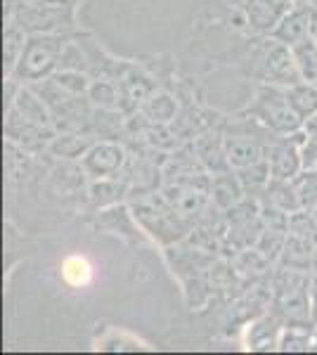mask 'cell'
<instances>
[{"instance_id": "cell-1", "label": "cell", "mask_w": 317, "mask_h": 355, "mask_svg": "<svg viewBox=\"0 0 317 355\" xmlns=\"http://www.w3.org/2000/svg\"><path fill=\"white\" fill-rule=\"evenodd\" d=\"M128 206L135 216V220L140 223V227L149 237H154L164 246L178 244L182 239H187V234L192 232V223L182 218L171 202L166 199V194L159 190H145L135 192L128 197Z\"/></svg>"}, {"instance_id": "cell-2", "label": "cell", "mask_w": 317, "mask_h": 355, "mask_svg": "<svg viewBox=\"0 0 317 355\" xmlns=\"http://www.w3.org/2000/svg\"><path fill=\"white\" fill-rule=\"evenodd\" d=\"M310 277L308 272L289 270V268L282 266L270 275V279H273V303H270V308L284 327L310 329L315 324L313 306H310Z\"/></svg>"}, {"instance_id": "cell-3", "label": "cell", "mask_w": 317, "mask_h": 355, "mask_svg": "<svg viewBox=\"0 0 317 355\" xmlns=\"http://www.w3.org/2000/svg\"><path fill=\"white\" fill-rule=\"evenodd\" d=\"M251 73L261 83H273L289 88L303 81L301 71L293 60L291 45L277 41L275 36L253 41L251 45Z\"/></svg>"}, {"instance_id": "cell-4", "label": "cell", "mask_w": 317, "mask_h": 355, "mask_svg": "<svg viewBox=\"0 0 317 355\" xmlns=\"http://www.w3.org/2000/svg\"><path fill=\"white\" fill-rule=\"evenodd\" d=\"M241 116H251L258 123H263L275 135H291L303 128V119L291 110L286 88L273 83H261L253 95V100L246 105Z\"/></svg>"}, {"instance_id": "cell-5", "label": "cell", "mask_w": 317, "mask_h": 355, "mask_svg": "<svg viewBox=\"0 0 317 355\" xmlns=\"http://www.w3.org/2000/svg\"><path fill=\"white\" fill-rule=\"evenodd\" d=\"M67 41V33H28L24 55H22L19 64H17L10 78H15L22 85H28L53 76L57 67H60V57Z\"/></svg>"}, {"instance_id": "cell-6", "label": "cell", "mask_w": 317, "mask_h": 355, "mask_svg": "<svg viewBox=\"0 0 317 355\" xmlns=\"http://www.w3.org/2000/svg\"><path fill=\"white\" fill-rule=\"evenodd\" d=\"M12 17L26 28V33H76V3L19 0Z\"/></svg>"}, {"instance_id": "cell-7", "label": "cell", "mask_w": 317, "mask_h": 355, "mask_svg": "<svg viewBox=\"0 0 317 355\" xmlns=\"http://www.w3.org/2000/svg\"><path fill=\"white\" fill-rule=\"evenodd\" d=\"M228 218V239H225V251L223 254L230 259V251H241L256 246L258 239L265 230V223L261 216V199L244 197L239 204H234L232 209L225 211Z\"/></svg>"}, {"instance_id": "cell-8", "label": "cell", "mask_w": 317, "mask_h": 355, "mask_svg": "<svg viewBox=\"0 0 317 355\" xmlns=\"http://www.w3.org/2000/svg\"><path fill=\"white\" fill-rule=\"evenodd\" d=\"M161 192L166 194V199L171 202L173 209L189 220L194 225L201 216L206 214V209L211 206V192L204 185H194V182H161Z\"/></svg>"}, {"instance_id": "cell-9", "label": "cell", "mask_w": 317, "mask_h": 355, "mask_svg": "<svg viewBox=\"0 0 317 355\" xmlns=\"http://www.w3.org/2000/svg\"><path fill=\"white\" fill-rule=\"evenodd\" d=\"M275 137L265 140V137L251 135V130H232V133H223L225 152H228L230 166H232L234 171H239V168H246V166L263 162L265 150H268V145L275 140Z\"/></svg>"}, {"instance_id": "cell-10", "label": "cell", "mask_w": 317, "mask_h": 355, "mask_svg": "<svg viewBox=\"0 0 317 355\" xmlns=\"http://www.w3.org/2000/svg\"><path fill=\"white\" fill-rule=\"evenodd\" d=\"M126 157L128 152L114 140H97L93 147L88 150L83 159H80V166L90 178H119L121 168L126 164Z\"/></svg>"}, {"instance_id": "cell-11", "label": "cell", "mask_w": 317, "mask_h": 355, "mask_svg": "<svg viewBox=\"0 0 317 355\" xmlns=\"http://www.w3.org/2000/svg\"><path fill=\"white\" fill-rule=\"evenodd\" d=\"M119 83V95H121V112L123 114H135L145 107V102L154 95L157 85L152 78L142 71L140 67L130 64L123 69V73L117 78Z\"/></svg>"}, {"instance_id": "cell-12", "label": "cell", "mask_w": 317, "mask_h": 355, "mask_svg": "<svg viewBox=\"0 0 317 355\" xmlns=\"http://www.w3.org/2000/svg\"><path fill=\"white\" fill-rule=\"evenodd\" d=\"M293 5V0H244L241 10L249 21V31L256 36H268Z\"/></svg>"}, {"instance_id": "cell-13", "label": "cell", "mask_w": 317, "mask_h": 355, "mask_svg": "<svg viewBox=\"0 0 317 355\" xmlns=\"http://www.w3.org/2000/svg\"><path fill=\"white\" fill-rule=\"evenodd\" d=\"M192 152L194 157L199 159V164L209 171L211 175L216 173H225V171H234L228 162V152H225V140L223 133H213V130H206L194 137L192 142Z\"/></svg>"}, {"instance_id": "cell-14", "label": "cell", "mask_w": 317, "mask_h": 355, "mask_svg": "<svg viewBox=\"0 0 317 355\" xmlns=\"http://www.w3.org/2000/svg\"><path fill=\"white\" fill-rule=\"evenodd\" d=\"M310 15H313V5L301 3L293 8L280 19V24L275 26V31L270 36H275L277 41L286 45H296L298 41L310 36Z\"/></svg>"}, {"instance_id": "cell-15", "label": "cell", "mask_w": 317, "mask_h": 355, "mask_svg": "<svg viewBox=\"0 0 317 355\" xmlns=\"http://www.w3.org/2000/svg\"><path fill=\"white\" fill-rule=\"evenodd\" d=\"M95 227L97 230H105L109 234H121V237L135 242L140 223L135 220L130 206L121 202V204L107 206V209H100V216L95 218Z\"/></svg>"}, {"instance_id": "cell-16", "label": "cell", "mask_w": 317, "mask_h": 355, "mask_svg": "<svg viewBox=\"0 0 317 355\" xmlns=\"http://www.w3.org/2000/svg\"><path fill=\"white\" fill-rule=\"evenodd\" d=\"M230 261H232L234 270L239 272V277L244 279L246 284L261 282V279H265L270 272H273V266H275V263H270L268 259H265V256L256 249V246L234 251V254L230 256Z\"/></svg>"}, {"instance_id": "cell-17", "label": "cell", "mask_w": 317, "mask_h": 355, "mask_svg": "<svg viewBox=\"0 0 317 355\" xmlns=\"http://www.w3.org/2000/svg\"><path fill=\"white\" fill-rule=\"evenodd\" d=\"M28 43V33L26 28L15 19L8 17L5 19V36H3V69H5V78H10L15 73L17 64H19L24 48Z\"/></svg>"}, {"instance_id": "cell-18", "label": "cell", "mask_w": 317, "mask_h": 355, "mask_svg": "<svg viewBox=\"0 0 317 355\" xmlns=\"http://www.w3.org/2000/svg\"><path fill=\"white\" fill-rule=\"evenodd\" d=\"M211 204L218 209L228 211L234 204H239L246 197L237 171H225V173H216L211 178Z\"/></svg>"}, {"instance_id": "cell-19", "label": "cell", "mask_w": 317, "mask_h": 355, "mask_svg": "<svg viewBox=\"0 0 317 355\" xmlns=\"http://www.w3.org/2000/svg\"><path fill=\"white\" fill-rule=\"evenodd\" d=\"M130 194V185L123 178H95L88 187V199L95 209L121 204Z\"/></svg>"}, {"instance_id": "cell-20", "label": "cell", "mask_w": 317, "mask_h": 355, "mask_svg": "<svg viewBox=\"0 0 317 355\" xmlns=\"http://www.w3.org/2000/svg\"><path fill=\"white\" fill-rule=\"evenodd\" d=\"M284 324L280 322V318L275 313L263 315V318L253 320L246 329V346L251 351H265V348H275L280 343V334Z\"/></svg>"}, {"instance_id": "cell-21", "label": "cell", "mask_w": 317, "mask_h": 355, "mask_svg": "<svg viewBox=\"0 0 317 355\" xmlns=\"http://www.w3.org/2000/svg\"><path fill=\"white\" fill-rule=\"evenodd\" d=\"M95 142H97V137L88 133H57L53 140H50L48 152L53 154V157L74 162V159H83Z\"/></svg>"}, {"instance_id": "cell-22", "label": "cell", "mask_w": 317, "mask_h": 355, "mask_svg": "<svg viewBox=\"0 0 317 355\" xmlns=\"http://www.w3.org/2000/svg\"><path fill=\"white\" fill-rule=\"evenodd\" d=\"M261 199L273 206H277V209H282L289 216L303 209L301 197H298V190H296V185H293V180H282V178H273V180L268 182V190H265Z\"/></svg>"}, {"instance_id": "cell-23", "label": "cell", "mask_w": 317, "mask_h": 355, "mask_svg": "<svg viewBox=\"0 0 317 355\" xmlns=\"http://www.w3.org/2000/svg\"><path fill=\"white\" fill-rule=\"evenodd\" d=\"M286 97H289L291 110L303 119V123L317 114V85L315 83L301 81L296 85H289V88H286Z\"/></svg>"}, {"instance_id": "cell-24", "label": "cell", "mask_w": 317, "mask_h": 355, "mask_svg": "<svg viewBox=\"0 0 317 355\" xmlns=\"http://www.w3.org/2000/svg\"><path fill=\"white\" fill-rule=\"evenodd\" d=\"M149 121L154 123H173L178 119V100L171 93L164 90H154V95L145 102V107L140 110Z\"/></svg>"}, {"instance_id": "cell-25", "label": "cell", "mask_w": 317, "mask_h": 355, "mask_svg": "<svg viewBox=\"0 0 317 355\" xmlns=\"http://www.w3.org/2000/svg\"><path fill=\"white\" fill-rule=\"evenodd\" d=\"M237 175L241 180V187H244L246 197H253V199H261L265 190H268V182L273 180L268 159H263V162H258L253 166H246V168H239Z\"/></svg>"}, {"instance_id": "cell-26", "label": "cell", "mask_w": 317, "mask_h": 355, "mask_svg": "<svg viewBox=\"0 0 317 355\" xmlns=\"http://www.w3.org/2000/svg\"><path fill=\"white\" fill-rule=\"evenodd\" d=\"M85 97L90 100V105L100 107V110H121L119 83L114 78H95Z\"/></svg>"}, {"instance_id": "cell-27", "label": "cell", "mask_w": 317, "mask_h": 355, "mask_svg": "<svg viewBox=\"0 0 317 355\" xmlns=\"http://www.w3.org/2000/svg\"><path fill=\"white\" fill-rule=\"evenodd\" d=\"M293 60H296V67L301 71L303 81L315 83L317 81V41L313 36L303 38L296 45H291Z\"/></svg>"}, {"instance_id": "cell-28", "label": "cell", "mask_w": 317, "mask_h": 355, "mask_svg": "<svg viewBox=\"0 0 317 355\" xmlns=\"http://www.w3.org/2000/svg\"><path fill=\"white\" fill-rule=\"evenodd\" d=\"M62 277L71 287H85L93 279V266H90L85 256H67L65 263H62Z\"/></svg>"}, {"instance_id": "cell-29", "label": "cell", "mask_w": 317, "mask_h": 355, "mask_svg": "<svg viewBox=\"0 0 317 355\" xmlns=\"http://www.w3.org/2000/svg\"><path fill=\"white\" fill-rule=\"evenodd\" d=\"M286 232L289 230H277V227H265L261 239H258L256 249L268 259L270 263H277L282 256V249H284L286 242Z\"/></svg>"}, {"instance_id": "cell-30", "label": "cell", "mask_w": 317, "mask_h": 355, "mask_svg": "<svg viewBox=\"0 0 317 355\" xmlns=\"http://www.w3.org/2000/svg\"><path fill=\"white\" fill-rule=\"evenodd\" d=\"M293 185L298 190V197H301V204L305 211H313L317 206V171H301L296 178H293Z\"/></svg>"}, {"instance_id": "cell-31", "label": "cell", "mask_w": 317, "mask_h": 355, "mask_svg": "<svg viewBox=\"0 0 317 355\" xmlns=\"http://www.w3.org/2000/svg\"><path fill=\"white\" fill-rule=\"evenodd\" d=\"M315 346V339L308 334V329H298V327H284V331L280 334V351H310Z\"/></svg>"}, {"instance_id": "cell-32", "label": "cell", "mask_w": 317, "mask_h": 355, "mask_svg": "<svg viewBox=\"0 0 317 355\" xmlns=\"http://www.w3.org/2000/svg\"><path fill=\"white\" fill-rule=\"evenodd\" d=\"M301 159L305 171H317V135L308 133L305 142L301 145Z\"/></svg>"}, {"instance_id": "cell-33", "label": "cell", "mask_w": 317, "mask_h": 355, "mask_svg": "<svg viewBox=\"0 0 317 355\" xmlns=\"http://www.w3.org/2000/svg\"><path fill=\"white\" fill-rule=\"evenodd\" d=\"M310 306H313V320L317 324V272L310 277Z\"/></svg>"}, {"instance_id": "cell-34", "label": "cell", "mask_w": 317, "mask_h": 355, "mask_svg": "<svg viewBox=\"0 0 317 355\" xmlns=\"http://www.w3.org/2000/svg\"><path fill=\"white\" fill-rule=\"evenodd\" d=\"M310 36L317 41V8H313V15H310Z\"/></svg>"}, {"instance_id": "cell-35", "label": "cell", "mask_w": 317, "mask_h": 355, "mask_svg": "<svg viewBox=\"0 0 317 355\" xmlns=\"http://www.w3.org/2000/svg\"><path fill=\"white\" fill-rule=\"evenodd\" d=\"M303 128L308 130V133H313V135H317V114L313 119H308V121L303 123Z\"/></svg>"}, {"instance_id": "cell-36", "label": "cell", "mask_w": 317, "mask_h": 355, "mask_svg": "<svg viewBox=\"0 0 317 355\" xmlns=\"http://www.w3.org/2000/svg\"><path fill=\"white\" fill-rule=\"evenodd\" d=\"M317 272V244H315V249H313V270H310V275Z\"/></svg>"}, {"instance_id": "cell-37", "label": "cell", "mask_w": 317, "mask_h": 355, "mask_svg": "<svg viewBox=\"0 0 317 355\" xmlns=\"http://www.w3.org/2000/svg\"><path fill=\"white\" fill-rule=\"evenodd\" d=\"M53 3H76V0H53Z\"/></svg>"}, {"instance_id": "cell-38", "label": "cell", "mask_w": 317, "mask_h": 355, "mask_svg": "<svg viewBox=\"0 0 317 355\" xmlns=\"http://www.w3.org/2000/svg\"><path fill=\"white\" fill-rule=\"evenodd\" d=\"M310 214H313V218H315V223H317V206H315L313 211H310Z\"/></svg>"}, {"instance_id": "cell-39", "label": "cell", "mask_w": 317, "mask_h": 355, "mask_svg": "<svg viewBox=\"0 0 317 355\" xmlns=\"http://www.w3.org/2000/svg\"><path fill=\"white\" fill-rule=\"evenodd\" d=\"M293 3H296V5H301V3H310V0H293Z\"/></svg>"}, {"instance_id": "cell-40", "label": "cell", "mask_w": 317, "mask_h": 355, "mask_svg": "<svg viewBox=\"0 0 317 355\" xmlns=\"http://www.w3.org/2000/svg\"><path fill=\"white\" fill-rule=\"evenodd\" d=\"M310 5H313V8H317V0H310Z\"/></svg>"}, {"instance_id": "cell-41", "label": "cell", "mask_w": 317, "mask_h": 355, "mask_svg": "<svg viewBox=\"0 0 317 355\" xmlns=\"http://www.w3.org/2000/svg\"><path fill=\"white\" fill-rule=\"evenodd\" d=\"M315 85H317V81H315Z\"/></svg>"}]
</instances>
